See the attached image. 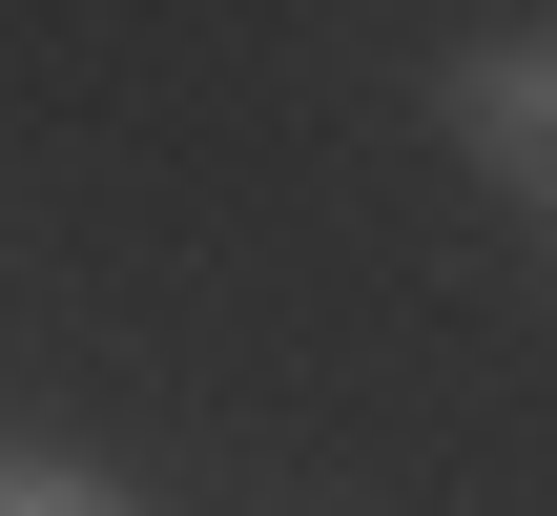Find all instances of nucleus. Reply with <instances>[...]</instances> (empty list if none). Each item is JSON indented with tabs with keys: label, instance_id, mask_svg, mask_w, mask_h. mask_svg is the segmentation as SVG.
Returning a JSON list of instances; mask_svg holds the SVG:
<instances>
[{
	"label": "nucleus",
	"instance_id": "nucleus-1",
	"mask_svg": "<svg viewBox=\"0 0 557 516\" xmlns=\"http://www.w3.org/2000/svg\"><path fill=\"white\" fill-rule=\"evenodd\" d=\"M434 124H455V165H496L517 207H557V21L537 41H475V62L434 83Z\"/></svg>",
	"mask_w": 557,
	"mask_h": 516
},
{
	"label": "nucleus",
	"instance_id": "nucleus-2",
	"mask_svg": "<svg viewBox=\"0 0 557 516\" xmlns=\"http://www.w3.org/2000/svg\"><path fill=\"white\" fill-rule=\"evenodd\" d=\"M0 516H124V496H103L83 455H0Z\"/></svg>",
	"mask_w": 557,
	"mask_h": 516
}]
</instances>
